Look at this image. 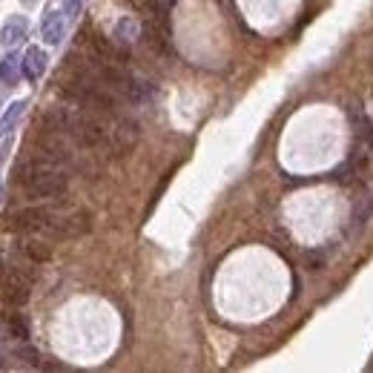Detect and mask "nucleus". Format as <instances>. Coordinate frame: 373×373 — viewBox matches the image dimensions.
I'll return each instance as SVG.
<instances>
[{"label": "nucleus", "mask_w": 373, "mask_h": 373, "mask_svg": "<svg viewBox=\"0 0 373 373\" xmlns=\"http://www.w3.org/2000/svg\"><path fill=\"white\" fill-rule=\"evenodd\" d=\"M18 359H23L26 365H32V367H41L43 362H41V353L35 351V348H29V345H20L18 348Z\"/></svg>", "instance_id": "2eb2a0df"}, {"label": "nucleus", "mask_w": 373, "mask_h": 373, "mask_svg": "<svg viewBox=\"0 0 373 373\" xmlns=\"http://www.w3.org/2000/svg\"><path fill=\"white\" fill-rule=\"evenodd\" d=\"M81 4H83V0H67V18H72L81 9Z\"/></svg>", "instance_id": "f3484780"}, {"label": "nucleus", "mask_w": 373, "mask_h": 373, "mask_svg": "<svg viewBox=\"0 0 373 373\" xmlns=\"http://www.w3.org/2000/svg\"><path fill=\"white\" fill-rule=\"evenodd\" d=\"M23 32H26V20H23V18H15V20H9L6 29H4V41H6V43H15V41L23 38Z\"/></svg>", "instance_id": "ddd939ff"}, {"label": "nucleus", "mask_w": 373, "mask_h": 373, "mask_svg": "<svg viewBox=\"0 0 373 373\" xmlns=\"http://www.w3.org/2000/svg\"><path fill=\"white\" fill-rule=\"evenodd\" d=\"M20 72H23V60L18 55H9V57L0 60V81H4V83L15 86L18 78H20Z\"/></svg>", "instance_id": "9d476101"}, {"label": "nucleus", "mask_w": 373, "mask_h": 373, "mask_svg": "<svg viewBox=\"0 0 373 373\" xmlns=\"http://www.w3.org/2000/svg\"><path fill=\"white\" fill-rule=\"evenodd\" d=\"M0 299L9 307H23L29 301V276L20 267L0 270Z\"/></svg>", "instance_id": "20e7f679"}, {"label": "nucleus", "mask_w": 373, "mask_h": 373, "mask_svg": "<svg viewBox=\"0 0 373 373\" xmlns=\"http://www.w3.org/2000/svg\"><path fill=\"white\" fill-rule=\"evenodd\" d=\"M6 330H9V336H15L18 341H26V339H29V325H26L20 316H15V313H12V316L6 313Z\"/></svg>", "instance_id": "f8f14e48"}, {"label": "nucleus", "mask_w": 373, "mask_h": 373, "mask_svg": "<svg viewBox=\"0 0 373 373\" xmlns=\"http://www.w3.org/2000/svg\"><path fill=\"white\" fill-rule=\"evenodd\" d=\"M138 144V123L135 121H118V127L109 133L112 155H127Z\"/></svg>", "instance_id": "423d86ee"}, {"label": "nucleus", "mask_w": 373, "mask_h": 373, "mask_svg": "<svg viewBox=\"0 0 373 373\" xmlns=\"http://www.w3.org/2000/svg\"><path fill=\"white\" fill-rule=\"evenodd\" d=\"M115 35H118L121 41H133V35H135V23H133V20H121L118 29H115Z\"/></svg>", "instance_id": "dca6fc26"}, {"label": "nucleus", "mask_w": 373, "mask_h": 373, "mask_svg": "<svg viewBox=\"0 0 373 373\" xmlns=\"http://www.w3.org/2000/svg\"><path fill=\"white\" fill-rule=\"evenodd\" d=\"M55 222V212L49 207H26L12 215H4V230L15 233H46Z\"/></svg>", "instance_id": "7ed1b4c3"}, {"label": "nucleus", "mask_w": 373, "mask_h": 373, "mask_svg": "<svg viewBox=\"0 0 373 373\" xmlns=\"http://www.w3.org/2000/svg\"><path fill=\"white\" fill-rule=\"evenodd\" d=\"M23 101H18V104H12V109H9V115L4 118V121H0V135H6V133H12V127H15V123H18V118L23 115Z\"/></svg>", "instance_id": "4468645a"}, {"label": "nucleus", "mask_w": 373, "mask_h": 373, "mask_svg": "<svg viewBox=\"0 0 373 373\" xmlns=\"http://www.w3.org/2000/svg\"><path fill=\"white\" fill-rule=\"evenodd\" d=\"M67 135H72V141L78 147L95 149L101 144H109V133L107 127L95 118V112L89 109H67Z\"/></svg>", "instance_id": "f257e3e1"}, {"label": "nucleus", "mask_w": 373, "mask_h": 373, "mask_svg": "<svg viewBox=\"0 0 373 373\" xmlns=\"http://www.w3.org/2000/svg\"><path fill=\"white\" fill-rule=\"evenodd\" d=\"M92 230V215L86 210H75L67 219H55L52 227L46 230L49 238H81Z\"/></svg>", "instance_id": "39448f33"}, {"label": "nucleus", "mask_w": 373, "mask_h": 373, "mask_svg": "<svg viewBox=\"0 0 373 373\" xmlns=\"http://www.w3.org/2000/svg\"><path fill=\"white\" fill-rule=\"evenodd\" d=\"M18 250H20L29 262H32V264H46V262L52 259V244L43 241V238H32L29 233H26V238H20Z\"/></svg>", "instance_id": "6e6552de"}, {"label": "nucleus", "mask_w": 373, "mask_h": 373, "mask_svg": "<svg viewBox=\"0 0 373 373\" xmlns=\"http://www.w3.org/2000/svg\"><path fill=\"white\" fill-rule=\"evenodd\" d=\"M141 35H144V41H147V46L152 49V52H170V23H164V20H147L144 23V29H141Z\"/></svg>", "instance_id": "0eeeda50"}, {"label": "nucleus", "mask_w": 373, "mask_h": 373, "mask_svg": "<svg viewBox=\"0 0 373 373\" xmlns=\"http://www.w3.org/2000/svg\"><path fill=\"white\" fill-rule=\"evenodd\" d=\"M127 4H135V6H138V4H141V0H127Z\"/></svg>", "instance_id": "a211bd4d"}, {"label": "nucleus", "mask_w": 373, "mask_h": 373, "mask_svg": "<svg viewBox=\"0 0 373 373\" xmlns=\"http://www.w3.org/2000/svg\"><path fill=\"white\" fill-rule=\"evenodd\" d=\"M60 38H64V18H60V12H49L43 20V41L60 43Z\"/></svg>", "instance_id": "9b49d317"}, {"label": "nucleus", "mask_w": 373, "mask_h": 373, "mask_svg": "<svg viewBox=\"0 0 373 373\" xmlns=\"http://www.w3.org/2000/svg\"><path fill=\"white\" fill-rule=\"evenodd\" d=\"M67 186H69V175L52 164L38 178L29 181L23 186V193H26V198H32V201H55V198L67 196Z\"/></svg>", "instance_id": "f03ea898"}, {"label": "nucleus", "mask_w": 373, "mask_h": 373, "mask_svg": "<svg viewBox=\"0 0 373 373\" xmlns=\"http://www.w3.org/2000/svg\"><path fill=\"white\" fill-rule=\"evenodd\" d=\"M43 72H46V52L38 49V46L26 49V55H23V75L29 81H38Z\"/></svg>", "instance_id": "1a4fd4ad"}]
</instances>
